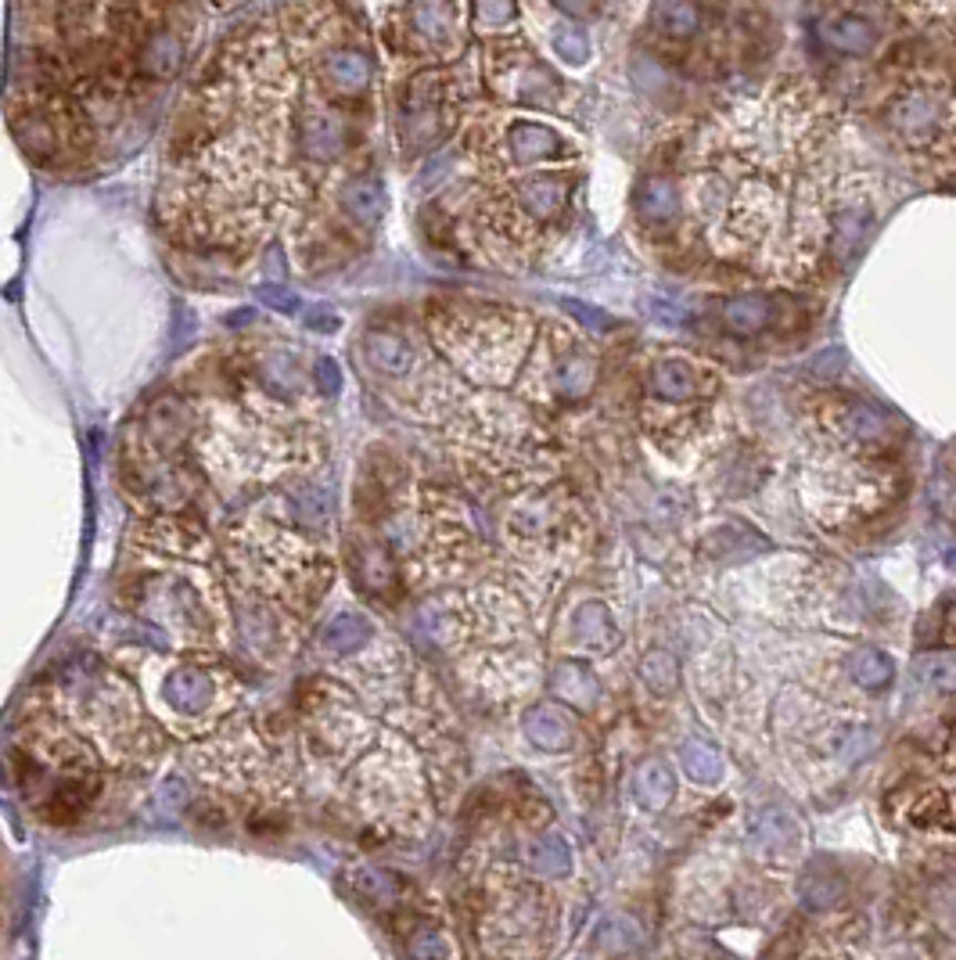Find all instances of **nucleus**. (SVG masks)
Here are the masks:
<instances>
[{
	"label": "nucleus",
	"instance_id": "nucleus-1",
	"mask_svg": "<svg viewBox=\"0 0 956 960\" xmlns=\"http://www.w3.org/2000/svg\"><path fill=\"white\" fill-rule=\"evenodd\" d=\"M134 608L169 634L180 637V648L212 651L220 648L224 634V605L216 580L201 568H184L180 562L169 568H144L134 580Z\"/></svg>",
	"mask_w": 956,
	"mask_h": 960
},
{
	"label": "nucleus",
	"instance_id": "nucleus-2",
	"mask_svg": "<svg viewBox=\"0 0 956 960\" xmlns=\"http://www.w3.org/2000/svg\"><path fill=\"white\" fill-rule=\"evenodd\" d=\"M953 102L946 94H938L932 87H917L906 91L900 102L892 105V126L900 131V137L914 148H935L949 140L953 134Z\"/></svg>",
	"mask_w": 956,
	"mask_h": 960
},
{
	"label": "nucleus",
	"instance_id": "nucleus-3",
	"mask_svg": "<svg viewBox=\"0 0 956 960\" xmlns=\"http://www.w3.org/2000/svg\"><path fill=\"white\" fill-rule=\"evenodd\" d=\"M443 87L439 76H417L403 102V145L425 148L443 131Z\"/></svg>",
	"mask_w": 956,
	"mask_h": 960
},
{
	"label": "nucleus",
	"instance_id": "nucleus-4",
	"mask_svg": "<svg viewBox=\"0 0 956 960\" xmlns=\"http://www.w3.org/2000/svg\"><path fill=\"white\" fill-rule=\"evenodd\" d=\"M403 25L422 51L443 54L457 40V8L454 0H411L403 11Z\"/></svg>",
	"mask_w": 956,
	"mask_h": 960
},
{
	"label": "nucleus",
	"instance_id": "nucleus-5",
	"mask_svg": "<svg viewBox=\"0 0 956 960\" xmlns=\"http://www.w3.org/2000/svg\"><path fill=\"white\" fill-rule=\"evenodd\" d=\"M598 385V364L590 361V353L579 349V342H564L561 349L550 353L547 364V389L561 404H579L586 399Z\"/></svg>",
	"mask_w": 956,
	"mask_h": 960
},
{
	"label": "nucleus",
	"instance_id": "nucleus-6",
	"mask_svg": "<svg viewBox=\"0 0 956 960\" xmlns=\"http://www.w3.org/2000/svg\"><path fill=\"white\" fill-rule=\"evenodd\" d=\"M295 140L310 163H335L342 159L350 134H345V123L331 108L306 105L302 116L295 119Z\"/></svg>",
	"mask_w": 956,
	"mask_h": 960
},
{
	"label": "nucleus",
	"instance_id": "nucleus-7",
	"mask_svg": "<svg viewBox=\"0 0 956 960\" xmlns=\"http://www.w3.org/2000/svg\"><path fill=\"white\" fill-rule=\"evenodd\" d=\"M497 91L515 97L521 105H554V97L561 94V83L550 69L532 62L529 54H521L518 62H507L503 73H497Z\"/></svg>",
	"mask_w": 956,
	"mask_h": 960
},
{
	"label": "nucleus",
	"instance_id": "nucleus-8",
	"mask_svg": "<svg viewBox=\"0 0 956 960\" xmlns=\"http://www.w3.org/2000/svg\"><path fill=\"white\" fill-rule=\"evenodd\" d=\"M647 393L662 399V404H690L705 393V371L694 367L690 361H679V356H669V361H658L651 367L647 375Z\"/></svg>",
	"mask_w": 956,
	"mask_h": 960
},
{
	"label": "nucleus",
	"instance_id": "nucleus-9",
	"mask_svg": "<svg viewBox=\"0 0 956 960\" xmlns=\"http://www.w3.org/2000/svg\"><path fill=\"white\" fill-rule=\"evenodd\" d=\"M507 155H511L515 166H540L564 155V137L558 131H550L543 123H529V119H518L507 126Z\"/></svg>",
	"mask_w": 956,
	"mask_h": 960
},
{
	"label": "nucleus",
	"instance_id": "nucleus-10",
	"mask_svg": "<svg viewBox=\"0 0 956 960\" xmlns=\"http://www.w3.org/2000/svg\"><path fill=\"white\" fill-rule=\"evenodd\" d=\"M371 76H374V65L364 51L356 48H339L331 51L328 59H321V80L331 94L339 97H360L367 94L371 87Z\"/></svg>",
	"mask_w": 956,
	"mask_h": 960
},
{
	"label": "nucleus",
	"instance_id": "nucleus-11",
	"mask_svg": "<svg viewBox=\"0 0 956 960\" xmlns=\"http://www.w3.org/2000/svg\"><path fill=\"white\" fill-rule=\"evenodd\" d=\"M679 188L673 177H644L641 184H636L633 191V206H636V217H641V223L655 227V231H665V227H673L679 220Z\"/></svg>",
	"mask_w": 956,
	"mask_h": 960
},
{
	"label": "nucleus",
	"instance_id": "nucleus-12",
	"mask_svg": "<svg viewBox=\"0 0 956 960\" xmlns=\"http://www.w3.org/2000/svg\"><path fill=\"white\" fill-rule=\"evenodd\" d=\"M719 324L727 327L734 338H756L773 324V299L762 292L730 295L719 310Z\"/></svg>",
	"mask_w": 956,
	"mask_h": 960
},
{
	"label": "nucleus",
	"instance_id": "nucleus-13",
	"mask_svg": "<svg viewBox=\"0 0 956 960\" xmlns=\"http://www.w3.org/2000/svg\"><path fill=\"white\" fill-rule=\"evenodd\" d=\"M515 202L532 223H550L564 209V202H569V180H561V177L521 180L515 191Z\"/></svg>",
	"mask_w": 956,
	"mask_h": 960
},
{
	"label": "nucleus",
	"instance_id": "nucleus-14",
	"mask_svg": "<svg viewBox=\"0 0 956 960\" xmlns=\"http://www.w3.org/2000/svg\"><path fill=\"white\" fill-rule=\"evenodd\" d=\"M342 212L360 227H374L385 212V184L374 174H356L339 191Z\"/></svg>",
	"mask_w": 956,
	"mask_h": 960
},
{
	"label": "nucleus",
	"instance_id": "nucleus-15",
	"mask_svg": "<svg viewBox=\"0 0 956 960\" xmlns=\"http://www.w3.org/2000/svg\"><path fill=\"white\" fill-rule=\"evenodd\" d=\"M820 36H823V44L838 54H866V51H874V40H877L874 25L860 15H849V11H838V15L823 22Z\"/></svg>",
	"mask_w": 956,
	"mask_h": 960
},
{
	"label": "nucleus",
	"instance_id": "nucleus-16",
	"mask_svg": "<svg viewBox=\"0 0 956 960\" xmlns=\"http://www.w3.org/2000/svg\"><path fill=\"white\" fill-rule=\"evenodd\" d=\"M838 432L852 442H863V447H874V442L889 439L892 421H889V414L874 404H849L838 414Z\"/></svg>",
	"mask_w": 956,
	"mask_h": 960
},
{
	"label": "nucleus",
	"instance_id": "nucleus-17",
	"mask_svg": "<svg viewBox=\"0 0 956 960\" xmlns=\"http://www.w3.org/2000/svg\"><path fill=\"white\" fill-rule=\"evenodd\" d=\"M651 22L665 40H694L702 33V4L698 0H658L651 11Z\"/></svg>",
	"mask_w": 956,
	"mask_h": 960
},
{
	"label": "nucleus",
	"instance_id": "nucleus-18",
	"mask_svg": "<svg viewBox=\"0 0 956 960\" xmlns=\"http://www.w3.org/2000/svg\"><path fill=\"white\" fill-rule=\"evenodd\" d=\"M364 353L374 371H382V375L388 378H399L407 375V371L414 367V349L411 342L396 335V332H371L364 338Z\"/></svg>",
	"mask_w": 956,
	"mask_h": 960
},
{
	"label": "nucleus",
	"instance_id": "nucleus-19",
	"mask_svg": "<svg viewBox=\"0 0 956 960\" xmlns=\"http://www.w3.org/2000/svg\"><path fill=\"white\" fill-rule=\"evenodd\" d=\"M184 65V44L177 33L169 30H158L148 36V44L141 51V69L148 73L152 80H169L177 76V69Z\"/></svg>",
	"mask_w": 956,
	"mask_h": 960
},
{
	"label": "nucleus",
	"instance_id": "nucleus-20",
	"mask_svg": "<svg viewBox=\"0 0 956 960\" xmlns=\"http://www.w3.org/2000/svg\"><path fill=\"white\" fill-rule=\"evenodd\" d=\"M845 669L860 687H866V691H885V687L895 680L892 655H885L881 648H856L845 658Z\"/></svg>",
	"mask_w": 956,
	"mask_h": 960
},
{
	"label": "nucleus",
	"instance_id": "nucleus-21",
	"mask_svg": "<svg viewBox=\"0 0 956 960\" xmlns=\"http://www.w3.org/2000/svg\"><path fill=\"white\" fill-rule=\"evenodd\" d=\"M256 378H259V385H263L270 396H278V399L295 396L299 382H302L295 361H292V356H284V353L263 356V361H259V367H256Z\"/></svg>",
	"mask_w": 956,
	"mask_h": 960
},
{
	"label": "nucleus",
	"instance_id": "nucleus-22",
	"mask_svg": "<svg viewBox=\"0 0 956 960\" xmlns=\"http://www.w3.org/2000/svg\"><path fill=\"white\" fill-rule=\"evenodd\" d=\"M914 677L932 691H956V655H924Z\"/></svg>",
	"mask_w": 956,
	"mask_h": 960
},
{
	"label": "nucleus",
	"instance_id": "nucleus-23",
	"mask_svg": "<svg viewBox=\"0 0 956 960\" xmlns=\"http://www.w3.org/2000/svg\"><path fill=\"white\" fill-rule=\"evenodd\" d=\"M518 22V0H475L478 30H511Z\"/></svg>",
	"mask_w": 956,
	"mask_h": 960
},
{
	"label": "nucleus",
	"instance_id": "nucleus-24",
	"mask_svg": "<svg viewBox=\"0 0 956 960\" xmlns=\"http://www.w3.org/2000/svg\"><path fill=\"white\" fill-rule=\"evenodd\" d=\"M550 48H554V54L561 62L569 65H586L590 62V40L583 30H572V25H561V30H554V36H550Z\"/></svg>",
	"mask_w": 956,
	"mask_h": 960
},
{
	"label": "nucleus",
	"instance_id": "nucleus-25",
	"mask_svg": "<svg viewBox=\"0 0 956 960\" xmlns=\"http://www.w3.org/2000/svg\"><path fill=\"white\" fill-rule=\"evenodd\" d=\"M756 838L762 845H773V849H780V842H794V827L788 816L780 813H766L762 821L756 824Z\"/></svg>",
	"mask_w": 956,
	"mask_h": 960
},
{
	"label": "nucleus",
	"instance_id": "nucleus-26",
	"mask_svg": "<svg viewBox=\"0 0 956 960\" xmlns=\"http://www.w3.org/2000/svg\"><path fill=\"white\" fill-rule=\"evenodd\" d=\"M259 299H263V303H267L270 310H278V313H295V310H299V295H295L292 289H278V284H267V289H259Z\"/></svg>",
	"mask_w": 956,
	"mask_h": 960
},
{
	"label": "nucleus",
	"instance_id": "nucleus-27",
	"mask_svg": "<svg viewBox=\"0 0 956 960\" xmlns=\"http://www.w3.org/2000/svg\"><path fill=\"white\" fill-rule=\"evenodd\" d=\"M316 382L324 385V393H339V389H342L339 364H335V361H328V356H321V361H316Z\"/></svg>",
	"mask_w": 956,
	"mask_h": 960
},
{
	"label": "nucleus",
	"instance_id": "nucleus-28",
	"mask_svg": "<svg viewBox=\"0 0 956 960\" xmlns=\"http://www.w3.org/2000/svg\"><path fill=\"white\" fill-rule=\"evenodd\" d=\"M554 8L564 11L569 19H590L601 8V0H554Z\"/></svg>",
	"mask_w": 956,
	"mask_h": 960
},
{
	"label": "nucleus",
	"instance_id": "nucleus-29",
	"mask_svg": "<svg viewBox=\"0 0 956 960\" xmlns=\"http://www.w3.org/2000/svg\"><path fill=\"white\" fill-rule=\"evenodd\" d=\"M306 327H313V332H335L339 327V317L331 306H313L310 317H306Z\"/></svg>",
	"mask_w": 956,
	"mask_h": 960
},
{
	"label": "nucleus",
	"instance_id": "nucleus-30",
	"mask_svg": "<svg viewBox=\"0 0 956 960\" xmlns=\"http://www.w3.org/2000/svg\"><path fill=\"white\" fill-rule=\"evenodd\" d=\"M564 310H569V313H579V321L590 324V327H607V324H612V321H607V313L593 310V306H583V303H564Z\"/></svg>",
	"mask_w": 956,
	"mask_h": 960
},
{
	"label": "nucleus",
	"instance_id": "nucleus-31",
	"mask_svg": "<svg viewBox=\"0 0 956 960\" xmlns=\"http://www.w3.org/2000/svg\"><path fill=\"white\" fill-rule=\"evenodd\" d=\"M267 274L281 278V249H270V255H267Z\"/></svg>",
	"mask_w": 956,
	"mask_h": 960
},
{
	"label": "nucleus",
	"instance_id": "nucleus-32",
	"mask_svg": "<svg viewBox=\"0 0 956 960\" xmlns=\"http://www.w3.org/2000/svg\"><path fill=\"white\" fill-rule=\"evenodd\" d=\"M946 565H949V568L956 572V551H949V554H946Z\"/></svg>",
	"mask_w": 956,
	"mask_h": 960
}]
</instances>
